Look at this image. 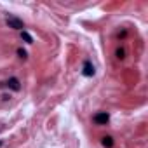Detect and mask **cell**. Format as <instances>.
Here are the masks:
<instances>
[{"label":"cell","mask_w":148,"mask_h":148,"mask_svg":"<svg viewBox=\"0 0 148 148\" xmlns=\"http://www.w3.org/2000/svg\"><path fill=\"white\" fill-rule=\"evenodd\" d=\"M108 120H110V115H108L106 112H98V113H94V117H92V122H94L96 125H106Z\"/></svg>","instance_id":"obj_3"},{"label":"cell","mask_w":148,"mask_h":148,"mask_svg":"<svg viewBox=\"0 0 148 148\" xmlns=\"http://www.w3.org/2000/svg\"><path fill=\"white\" fill-rule=\"evenodd\" d=\"M115 56H117V59H124V58H125V49L119 47V49L115 51Z\"/></svg>","instance_id":"obj_8"},{"label":"cell","mask_w":148,"mask_h":148,"mask_svg":"<svg viewBox=\"0 0 148 148\" xmlns=\"http://www.w3.org/2000/svg\"><path fill=\"white\" fill-rule=\"evenodd\" d=\"M4 87L9 89V91H14V92H19L21 91V80L18 77H9L5 82H4Z\"/></svg>","instance_id":"obj_1"},{"label":"cell","mask_w":148,"mask_h":148,"mask_svg":"<svg viewBox=\"0 0 148 148\" xmlns=\"http://www.w3.org/2000/svg\"><path fill=\"white\" fill-rule=\"evenodd\" d=\"M16 54H18V58H19V59H26V58H28V52H26L25 49H21V47L16 51Z\"/></svg>","instance_id":"obj_7"},{"label":"cell","mask_w":148,"mask_h":148,"mask_svg":"<svg viewBox=\"0 0 148 148\" xmlns=\"http://www.w3.org/2000/svg\"><path fill=\"white\" fill-rule=\"evenodd\" d=\"M2 145H4V143H2V141H0V146H2Z\"/></svg>","instance_id":"obj_9"},{"label":"cell","mask_w":148,"mask_h":148,"mask_svg":"<svg viewBox=\"0 0 148 148\" xmlns=\"http://www.w3.org/2000/svg\"><path fill=\"white\" fill-rule=\"evenodd\" d=\"M21 38H23L26 44H33V37H32L26 30H23V32H21Z\"/></svg>","instance_id":"obj_6"},{"label":"cell","mask_w":148,"mask_h":148,"mask_svg":"<svg viewBox=\"0 0 148 148\" xmlns=\"http://www.w3.org/2000/svg\"><path fill=\"white\" fill-rule=\"evenodd\" d=\"M82 73L86 77H92L94 73H96V68L91 61H84V66H82Z\"/></svg>","instance_id":"obj_4"},{"label":"cell","mask_w":148,"mask_h":148,"mask_svg":"<svg viewBox=\"0 0 148 148\" xmlns=\"http://www.w3.org/2000/svg\"><path fill=\"white\" fill-rule=\"evenodd\" d=\"M101 145H103L105 148H112V146H113V138H112V136H103V138H101Z\"/></svg>","instance_id":"obj_5"},{"label":"cell","mask_w":148,"mask_h":148,"mask_svg":"<svg viewBox=\"0 0 148 148\" xmlns=\"http://www.w3.org/2000/svg\"><path fill=\"white\" fill-rule=\"evenodd\" d=\"M5 23H7V26L9 28H12V30H25V23L21 21V19H18V18H14V16H9L7 19H5Z\"/></svg>","instance_id":"obj_2"}]
</instances>
